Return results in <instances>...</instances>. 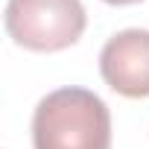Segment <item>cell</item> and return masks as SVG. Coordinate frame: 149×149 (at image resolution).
I'll return each mask as SVG.
<instances>
[{
	"label": "cell",
	"mask_w": 149,
	"mask_h": 149,
	"mask_svg": "<svg viewBox=\"0 0 149 149\" xmlns=\"http://www.w3.org/2000/svg\"><path fill=\"white\" fill-rule=\"evenodd\" d=\"M100 73L120 97H149V29H123L111 35L100 53Z\"/></svg>",
	"instance_id": "3957f363"
},
{
	"label": "cell",
	"mask_w": 149,
	"mask_h": 149,
	"mask_svg": "<svg viewBox=\"0 0 149 149\" xmlns=\"http://www.w3.org/2000/svg\"><path fill=\"white\" fill-rule=\"evenodd\" d=\"M3 21L9 38L35 53L67 50L88 26L82 0H9Z\"/></svg>",
	"instance_id": "7a4b0ae2"
},
{
	"label": "cell",
	"mask_w": 149,
	"mask_h": 149,
	"mask_svg": "<svg viewBox=\"0 0 149 149\" xmlns=\"http://www.w3.org/2000/svg\"><path fill=\"white\" fill-rule=\"evenodd\" d=\"M32 149H111L108 105L88 88H58L32 114Z\"/></svg>",
	"instance_id": "6da1fadb"
},
{
	"label": "cell",
	"mask_w": 149,
	"mask_h": 149,
	"mask_svg": "<svg viewBox=\"0 0 149 149\" xmlns=\"http://www.w3.org/2000/svg\"><path fill=\"white\" fill-rule=\"evenodd\" d=\"M108 6H132V3H140V0H102Z\"/></svg>",
	"instance_id": "277c9868"
}]
</instances>
